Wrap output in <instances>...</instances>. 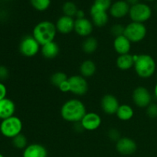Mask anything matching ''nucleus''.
<instances>
[{
    "mask_svg": "<svg viewBox=\"0 0 157 157\" xmlns=\"http://www.w3.org/2000/svg\"><path fill=\"white\" fill-rule=\"evenodd\" d=\"M135 72L138 77L143 79H148L155 74L156 70V63L154 58L148 54L134 55Z\"/></svg>",
    "mask_w": 157,
    "mask_h": 157,
    "instance_id": "2",
    "label": "nucleus"
},
{
    "mask_svg": "<svg viewBox=\"0 0 157 157\" xmlns=\"http://www.w3.org/2000/svg\"><path fill=\"white\" fill-rule=\"evenodd\" d=\"M130 6H133V5H136L137 3L140 2V0H125Z\"/></svg>",
    "mask_w": 157,
    "mask_h": 157,
    "instance_id": "37",
    "label": "nucleus"
},
{
    "mask_svg": "<svg viewBox=\"0 0 157 157\" xmlns=\"http://www.w3.org/2000/svg\"><path fill=\"white\" fill-rule=\"evenodd\" d=\"M137 145L134 140L130 137H121L116 142V150L120 154L130 156L136 151Z\"/></svg>",
    "mask_w": 157,
    "mask_h": 157,
    "instance_id": "11",
    "label": "nucleus"
},
{
    "mask_svg": "<svg viewBox=\"0 0 157 157\" xmlns=\"http://www.w3.org/2000/svg\"><path fill=\"white\" fill-rule=\"evenodd\" d=\"M18 49L23 56L32 58L41 51V45L32 35H26L20 41Z\"/></svg>",
    "mask_w": 157,
    "mask_h": 157,
    "instance_id": "7",
    "label": "nucleus"
},
{
    "mask_svg": "<svg viewBox=\"0 0 157 157\" xmlns=\"http://www.w3.org/2000/svg\"><path fill=\"white\" fill-rule=\"evenodd\" d=\"M116 65L120 70L128 71L134 66V58L130 54L119 55L117 58Z\"/></svg>",
    "mask_w": 157,
    "mask_h": 157,
    "instance_id": "21",
    "label": "nucleus"
},
{
    "mask_svg": "<svg viewBox=\"0 0 157 157\" xmlns=\"http://www.w3.org/2000/svg\"><path fill=\"white\" fill-rule=\"evenodd\" d=\"M94 24L91 20L85 17L83 18H76L75 22V32L78 36L87 38L90 36L94 30Z\"/></svg>",
    "mask_w": 157,
    "mask_h": 157,
    "instance_id": "12",
    "label": "nucleus"
},
{
    "mask_svg": "<svg viewBox=\"0 0 157 157\" xmlns=\"http://www.w3.org/2000/svg\"><path fill=\"white\" fill-rule=\"evenodd\" d=\"M0 157H6V156H5L4 155L2 154V153H0Z\"/></svg>",
    "mask_w": 157,
    "mask_h": 157,
    "instance_id": "39",
    "label": "nucleus"
},
{
    "mask_svg": "<svg viewBox=\"0 0 157 157\" xmlns=\"http://www.w3.org/2000/svg\"><path fill=\"white\" fill-rule=\"evenodd\" d=\"M57 32H58L55 23L44 20L35 25L32 35L41 46L55 41Z\"/></svg>",
    "mask_w": 157,
    "mask_h": 157,
    "instance_id": "3",
    "label": "nucleus"
},
{
    "mask_svg": "<svg viewBox=\"0 0 157 157\" xmlns=\"http://www.w3.org/2000/svg\"><path fill=\"white\" fill-rule=\"evenodd\" d=\"M75 19L72 17L64 15L59 17L55 23L57 32L62 35H67L75 30Z\"/></svg>",
    "mask_w": 157,
    "mask_h": 157,
    "instance_id": "15",
    "label": "nucleus"
},
{
    "mask_svg": "<svg viewBox=\"0 0 157 157\" xmlns=\"http://www.w3.org/2000/svg\"><path fill=\"white\" fill-rule=\"evenodd\" d=\"M15 109V104L12 100L6 98L0 101V120L2 121L14 116Z\"/></svg>",
    "mask_w": 157,
    "mask_h": 157,
    "instance_id": "19",
    "label": "nucleus"
},
{
    "mask_svg": "<svg viewBox=\"0 0 157 157\" xmlns=\"http://www.w3.org/2000/svg\"><path fill=\"white\" fill-rule=\"evenodd\" d=\"M78 10V9L76 4L71 1L65 2L62 6V12L64 13V15L74 18L76 15Z\"/></svg>",
    "mask_w": 157,
    "mask_h": 157,
    "instance_id": "25",
    "label": "nucleus"
},
{
    "mask_svg": "<svg viewBox=\"0 0 157 157\" xmlns=\"http://www.w3.org/2000/svg\"><path fill=\"white\" fill-rule=\"evenodd\" d=\"M9 77V71L6 66L0 65V81H6Z\"/></svg>",
    "mask_w": 157,
    "mask_h": 157,
    "instance_id": "33",
    "label": "nucleus"
},
{
    "mask_svg": "<svg viewBox=\"0 0 157 157\" xmlns=\"http://www.w3.org/2000/svg\"><path fill=\"white\" fill-rule=\"evenodd\" d=\"M124 29H125V26L123 25L114 24L110 28V33L113 36H114V38H117L121 35H124Z\"/></svg>",
    "mask_w": 157,
    "mask_h": 157,
    "instance_id": "30",
    "label": "nucleus"
},
{
    "mask_svg": "<svg viewBox=\"0 0 157 157\" xmlns=\"http://www.w3.org/2000/svg\"><path fill=\"white\" fill-rule=\"evenodd\" d=\"M156 9H157V5H156Z\"/></svg>",
    "mask_w": 157,
    "mask_h": 157,
    "instance_id": "41",
    "label": "nucleus"
},
{
    "mask_svg": "<svg viewBox=\"0 0 157 157\" xmlns=\"http://www.w3.org/2000/svg\"><path fill=\"white\" fill-rule=\"evenodd\" d=\"M116 116L121 121H130L134 116V110L129 104H121L116 113Z\"/></svg>",
    "mask_w": 157,
    "mask_h": 157,
    "instance_id": "22",
    "label": "nucleus"
},
{
    "mask_svg": "<svg viewBox=\"0 0 157 157\" xmlns=\"http://www.w3.org/2000/svg\"><path fill=\"white\" fill-rule=\"evenodd\" d=\"M7 96V87L3 82L0 81V101L5 99Z\"/></svg>",
    "mask_w": 157,
    "mask_h": 157,
    "instance_id": "34",
    "label": "nucleus"
},
{
    "mask_svg": "<svg viewBox=\"0 0 157 157\" xmlns=\"http://www.w3.org/2000/svg\"><path fill=\"white\" fill-rule=\"evenodd\" d=\"M120 103L117 98L113 94H106L101 98V107L103 111L107 115L116 114L120 107Z\"/></svg>",
    "mask_w": 157,
    "mask_h": 157,
    "instance_id": "13",
    "label": "nucleus"
},
{
    "mask_svg": "<svg viewBox=\"0 0 157 157\" xmlns=\"http://www.w3.org/2000/svg\"><path fill=\"white\" fill-rule=\"evenodd\" d=\"M132 99L133 102L137 107L147 108L152 103L153 97L147 87L139 86L133 90Z\"/></svg>",
    "mask_w": 157,
    "mask_h": 157,
    "instance_id": "8",
    "label": "nucleus"
},
{
    "mask_svg": "<svg viewBox=\"0 0 157 157\" xmlns=\"http://www.w3.org/2000/svg\"><path fill=\"white\" fill-rule=\"evenodd\" d=\"M87 113L86 106L81 100L73 98L65 101L61 106L60 114L61 118L67 122L77 124L81 122Z\"/></svg>",
    "mask_w": 157,
    "mask_h": 157,
    "instance_id": "1",
    "label": "nucleus"
},
{
    "mask_svg": "<svg viewBox=\"0 0 157 157\" xmlns=\"http://www.w3.org/2000/svg\"><path fill=\"white\" fill-rule=\"evenodd\" d=\"M102 119L98 113L95 112H88L84 115L80 124L82 126L84 130L94 131L98 130L101 125Z\"/></svg>",
    "mask_w": 157,
    "mask_h": 157,
    "instance_id": "10",
    "label": "nucleus"
},
{
    "mask_svg": "<svg viewBox=\"0 0 157 157\" xmlns=\"http://www.w3.org/2000/svg\"><path fill=\"white\" fill-rule=\"evenodd\" d=\"M58 89L61 90L63 93H67V92H70L71 87H70V84L68 82V79L67 81H65L64 82H63L61 85L58 87Z\"/></svg>",
    "mask_w": 157,
    "mask_h": 157,
    "instance_id": "35",
    "label": "nucleus"
},
{
    "mask_svg": "<svg viewBox=\"0 0 157 157\" xmlns=\"http://www.w3.org/2000/svg\"><path fill=\"white\" fill-rule=\"evenodd\" d=\"M145 1H148V2H153V1H155V0H145Z\"/></svg>",
    "mask_w": 157,
    "mask_h": 157,
    "instance_id": "40",
    "label": "nucleus"
},
{
    "mask_svg": "<svg viewBox=\"0 0 157 157\" xmlns=\"http://www.w3.org/2000/svg\"><path fill=\"white\" fill-rule=\"evenodd\" d=\"M68 79V77L67 76L65 73L62 71H58L54 73L53 75L51 76L50 78V81L52 83V85H54L55 87H57L58 88L60 85L62 84L63 82H64L65 81Z\"/></svg>",
    "mask_w": 157,
    "mask_h": 157,
    "instance_id": "27",
    "label": "nucleus"
},
{
    "mask_svg": "<svg viewBox=\"0 0 157 157\" xmlns=\"http://www.w3.org/2000/svg\"><path fill=\"white\" fill-rule=\"evenodd\" d=\"M132 43L129 41L128 38L124 35L114 38L113 42V47L117 54L119 55L130 54L131 50Z\"/></svg>",
    "mask_w": 157,
    "mask_h": 157,
    "instance_id": "18",
    "label": "nucleus"
},
{
    "mask_svg": "<svg viewBox=\"0 0 157 157\" xmlns=\"http://www.w3.org/2000/svg\"><path fill=\"white\" fill-rule=\"evenodd\" d=\"M70 92L76 96H84L88 91V83L85 78L81 75H76L68 78Z\"/></svg>",
    "mask_w": 157,
    "mask_h": 157,
    "instance_id": "9",
    "label": "nucleus"
},
{
    "mask_svg": "<svg viewBox=\"0 0 157 157\" xmlns=\"http://www.w3.org/2000/svg\"><path fill=\"white\" fill-rule=\"evenodd\" d=\"M152 9L146 3L139 2L130 6L129 17L130 20L134 22L144 23L148 21L152 16Z\"/></svg>",
    "mask_w": 157,
    "mask_h": 157,
    "instance_id": "6",
    "label": "nucleus"
},
{
    "mask_svg": "<svg viewBox=\"0 0 157 157\" xmlns=\"http://www.w3.org/2000/svg\"><path fill=\"white\" fill-rule=\"evenodd\" d=\"M12 144L17 150H23L29 144H28L27 137L22 133L18 134L13 139H12Z\"/></svg>",
    "mask_w": 157,
    "mask_h": 157,
    "instance_id": "26",
    "label": "nucleus"
},
{
    "mask_svg": "<svg viewBox=\"0 0 157 157\" xmlns=\"http://www.w3.org/2000/svg\"><path fill=\"white\" fill-rule=\"evenodd\" d=\"M153 94H154V97L157 100V83L154 86V89H153Z\"/></svg>",
    "mask_w": 157,
    "mask_h": 157,
    "instance_id": "38",
    "label": "nucleus"
},
{
    "mask_svg": "<svg viewBox=\"0 0 157 157\" xmlns=\"http://www.w3.org/2000/svg\"><path fill=\"white\" fill-rule=\"evenodd\" d=\"M45 147L39 144H29L22 151V157H48Z\"/></svg>",
    "mask_w": 157,
    "mask_h": 157,
    "instance_id": "17",
    "label": "nucleus"
},
{
    "mask_svg": "<svg viewBox=\"0 0 157 157\" xmlns=\"http://www.w3.org/2000/svg\"><path fill=\"white\" fill-rule=\"evenodd\" d=\"M111 5L112 0H94L93 6L98 9L107 12L110 9Z\"/></svg>",
    "mask_w": 157,
    "mask_h": 157,
    "instance_id": "29",
    "label": "nucleus"
},
{
    "mask_svg": "<svg viewBox=\"0 0 157 157\" xmlns=\"http://www.w3.org/2000/svg\"><path fill=\"white\" fill-rule=\"evenodd\" d=\"M79 71L81 75L84 78H90L96 73L97 66L91 60H85L80 65Z\"/></svg>",
    "mask_w": 157,
    "mask_h": 157,
    "instance_id": "23",
    "label": "nucleus"
},
{
    "mask_svg": "<svg viewBox=\"0 0 157 157\" xmlns=\"http://www.w3.org/2000/svg\"><path fill=\"white\" fill-rule=\"evenodd\" d=\"M147 115L150 118L152 119H156L157 118V104L151 103L148 107H147Z\"/></svg>",
    "mask_w": 157,
    "mask_h": 157,
    "instance_id": "31",
    "label": "nucleus"
},
{
    "mask_svg": "<svg viewBox=\"0 0 157 157\" xmlns=\"http://www.w3.org/2000/svg\"><path fill=\"white\" fill-rule=\"evenodd\" d=\"M23 124L21 120L17 116H12L1 121L0 123V133L7 139H13L21 133Z\"/></svg>",
    "mask_w": 157,
    "mask_h": 157,
    "instance_id": "4",
    "label": "nucleus"
},
{
    "mask_svg": "<svg viewBox=\"0 0 157 157\" xmlns=\"http://www.w3.org/2000/svg\"><path fill=\"white\" fill-rule=\"evenodd\" d=\"M41 53L46 59H54L60 52L59 45L55 41L41 46Z\"/></svg>",
    "mask_w": 157,
    "mask_h": 157,
    "instance_id": "20",
    "label": "nucleus"
},
{
    "mask_svg": "<svg viewBox=\"0 0 157 157\" xmlns=\"http://www.w3.org/2000/svg\"><path fill=\"white\" fill-rule=\"evenodd\" d=\"M83 52L87 55H91L94 53L98 48V41L96 38L93 36H89L87 38H85L82 43Z\"/></svg>",
    "mask_w": 157,
    "mask_h": 157,
    "instance_id": "24",
    "label": "nucleus"
},
{
    "mask_svg": "<svg viewBox=\"0 0 157 157\" xmlns=\"http://www.w3.org/2000/svg\"><path fill=\"white\" fill-rule=\"evenodd\" d=\"M90 14L91 16V21L96 27L102 28L108 23L109 15L106 11L98 9L92 5L90 9Z\"/></svg>",
    "mask_w": 157,
    "mask_h": 157,
    "instance_id": "16",
    "label": "nucleus"
},
{
    "mask_svg": "<svg viewBox=\"0 0 157 157\" xmlns=\"http://www.w3.org/2000/svg\"><path fill=\"white\" fill-rule=\"evenodd\" d=\"M130 6L125 0H118L112 3L109 12L110 16L117 19H121L129 15Z\"/></svg>",
    "mask_w": 157,
    "mask_h": 157,
    "instance_id": "14",
    "label": "nucleus"
},
{
    "mask_svg": "<svg viewBox=\"0 0 157 157\" xmlns=\"http://www.w3.org/2000/svg\"><path fill=\"white\" fill-rule=\"evenodd\" d=\"M52 0H30V4L35 10L44 12L50 7Z\"/></svg>",
    "mask_w": 157,
    "mask_h": 157,
    "instance_id": "28",
    "label": "nucleus"
},
{
    "mask_svg": "<svg viewBox=\"0 0 157 157\" xmlns=\"http://www.w3.org/2000/svg\"><path fill=\"white\" fill-rule=\"evenodd\" d=\"M108 137L112 141H114V142H117V140H119L121 138V133L119 132V130H117L115 128L110 129L108 131Z\"/></svg>",
    "mask_w": 157,
    "mask_h": 157,
    "instance_id": "32",
    "label": "nucleus"
},
{
    "mask_svg": "<svg viewBox=\"0 0 157 157\" xmlns=\"http://www.w3.org/2000/svg\"><path fill=\"white\" fill-rule=\"evenodd\" d=\"M147 29L144 23L131 21L125 26L124 35L131 43H139L146 38Z\"/></svg>",
    "mask_w": 157,
    "mask_h": 157,
    "instance_id": "5",
    "label": "nucleus"
},
{
    "mask_svg": "<svg viewBox=\"0 0 157 157\" xmlns=\"http://www.w3.org/2000/svg\"><path fill=\"white\" fill-rule=\"evenodd\" d=\"M76 18H85V13L83 10L81 9H78V12H77L76 15H75Z\"/></svg>",
    "mask_w": 157,
    "mask_h": 157,
    "instance_id": "36",
    "label": "nucleus"
}]
</instances>
